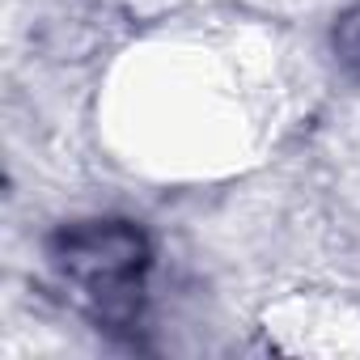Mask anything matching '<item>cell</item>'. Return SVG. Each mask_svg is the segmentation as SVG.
<instances>
[{"label": "cell", "mask_w": 360, "mask_h": 360, "mask_svg": "<svg viewBox=\"0 0 360 360\" xmlns=\"http://www.w3.org/2000/svg\"><path fill=\"white\" fill-rule=\"evenodd\" d=\"M51 263L68 284L81 288L89 314L106 330H123L140 318L144 276L153 267V250L140 225L131 221H81L56 233Z\"/></svg>", "instance_id": "6da1fadb"}, {"label": "cell", "mask_w": 360, "mask_h": 360, "mask_svg": "<svg viewBox=\"0 0 360 360\" xmlns=\"http://www.w3.org/2000/svg\"><path fill=\"white\" fill-rule=\"evenodd\" d=\"M335 51H339L343 68L360 77V5L339 18V26H335Z\"/></svg>", "instance_id": "7a4b0ae2"}]
</instances>
